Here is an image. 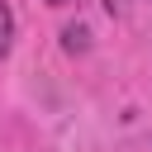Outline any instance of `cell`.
Here are the masks:
<instances>
[{"instance_id": "6da1fadb", "label": "cell", "mask_w": 152, "mask_h": 152, "mask_svg": "<svg viewBox=\"0 0 152 152\" xmlns=\"http://www.w3.org/2000/svg\"><path fill=\"white\" fill-rule=\"evenodd\" d=\"M62 48H66V52H86V48H90V28H86V24H66V28H62Z\"/></svg>"}, {"instance_id": "277c9868", "label": "cell", "mask_w": 152, "mask_h": 152, "mask_svg": "<svg viewBox=\"0 0 152 152\" xmlns=\"http://www.w3.org/2000/svg\"><path fill=\"white\" fill-rule=\"evenodd\" d=\"M48 5H76V0H48Z\"/></svg>"}, {"instance_id": "3957f363", "label": "cell", "mask_w": 152, "mask_h": 152, "mask_svg": "<svg viewBox=\"0 0 152 152\" xmlns=\"http://www.w3.org/2000/svg\"><path fill=\"white\" fill-rule=\"evenodd\" d=\"M104 10L109 14H124V0H104Z\"/></svg>"}, {"instance_id": "7a4b0ae2", "label": "cell", "mask_w": 152, "mask_h": 152, "mask_svg": "<svg viewBox=\"0 0 152 152\" xmlns=\"http://www.w3.org/2000/svg\"><path fill=\"white\" fill-rule=\"evenodd\" d=\"M10 38H14V14L0 5V52H10Z\"/></svg>"}]
</instances>
